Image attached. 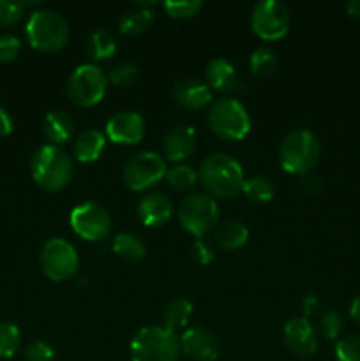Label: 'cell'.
Listing matches in <instances>:
<instances>
[{
  "instance_id": "4316f807",
  "label": "cell",
  "mask_w": 360,
  "mask_h": 361,
  "mask_svg": "<svg viewBox=\"0 0 360 361\" xmlns=\"http://www.w3.org/2000/svg\"><path fill=\"white\" fill-rule=\"evenodd\" d=\"M242 192L251 203L261 204V203H268V201L274 197L275 187H274V182H272L268 176L256 175V176H251V178H247L246 182H244Z\"/></svg>"
},
{
  "instance_id": "e0dca14e",
  "label": "cell",
  "mask_w": 360,
  "mask_h": 361,
  "mask_svg": "<svg viewBox=\"0 0 360 361\" xmlns=\"http://www.w3.org/2000/svg\"><path fill=\"white\" fill-rule=\"evenodd\" d=\"M166 161L182 162L196 150V130L191 126H175L166 133L162 141Z\"/></svg>"
},
{
  "instance_id": "52a82bcc",
  "label": "cell",
  "mask_w": 360,
  "mask_h": 361,
  "mask_svg": "<svg viewBox=\"0 0 360 361\" xmlns=\"http://www.w3.org/2000/svg\"><path fill=\"white\" fill-rule=\"evenodd\" d=\"M179 221L187 233L203 238L219 226V207L214 197L203 192L187 194L179 204Z\"/></svg>"
},
{
  "instance_id": "7402d4cb",
  "label": "cell",
  "mask_w": 360,
  "mask_h": 361,
  "mask_svg": "<svg viewBox=\"0 0 360 361\" xmlns=\"http://www.w3.org/2000/svg\"><path fill=\"white\" fill-rule=\"evenodd\" d=\"M106 148V136L97 129H85L74 140V157L80 162H94L102 155Z\"/></svg>"
},
{
  "instance_id": "30bf717a",
  "label": "cell",
  "mask_w": 360,
  "mask_h": 361,
  "mask_svg": "<svg viewBox=\"0 0 360 361\" xmlns=\"http://www.w3.org/2000/svg\"><path fill=\"white\" fill-rule=\"evenodd\" d=\"M164 157L155 152H138L127 159L124 166V182L134 192L148 190L157 185L162 178H166Z\"/></svg>"
},
{
  "instance_id": "7a4b0ae2",
  "label": "cell",
  "mask_w": 360,
  "mask_h": 361,
  "mask_svg": "<svg viewBox=\"0 0 360 361\" xmlns=\"http://www.w3.org/2000/svg\"><path fill=\"white\" fill-rule=\"evenodd\" d=\"M30 175L41 189L48 192H59L73 180V159L64 148L48 143L32 155Z\"/></svg>"
},
{
  "instance_id": "9c48e42d",
  "label": "cell",
  "mask_w": 360,
  "mask_h": 361,
  "mask_svg": "<svg viewBox=\"0 0 360 361\" xmlns=\"http://www.w3.org/2000/svg\"><path fill=\"white\" fill-rule=\"evenodd\" d=\"M41 270L49 281L64 282L73 279L80 268L76 249L64 238H49L39 254Z\"/></svg>"
},
{
  "instance_id": "60d3db41",
  "label": "cell",
  "mask_w": 360,
  "mask_h": 361,
  "mask_svg": "<svg viewBox=\"0 0 360 361\" xmlns=\"http://www.w3.org/2000/svg\"><path fill=\"white\" fill-rule=\"evenodd\" d=\"M346 13L352 18L360 20V0H349V2L346 4Z\"/></svg>"
},
{
  "instance_id": "8992f818",
  "label": "cell",
  "mask_w": 360,
  "mask_h": 361,
  "mask_svg": "<svg viewBox=\"0 0 360 361\" xmlns=\"http://www.w3.org/2000/svg\"><path fill=\"white\" fill-rule=\"evenodd\" d=\"M207 120L212 133L228 141L244 140L251 130L249 113L236 97H224L212 102Z\"/></svg>"
},
{
  "instance_id": "d590c367",
  "label": "cell",
  "mask_w": 360,
  "mask_h": 361,
  "mask_svg": "<svg viewBox=\"0 0 360 361\" xmlns=\"http://www.w3.org/2000/svg\"><path fill=\"white\" fill-rule=\"evenodd\" d=\"M21 51V41L16 35L2 34L0 35V63L13 62Z\"/></svg>"
},
{
  "instance_id": "484cf974",
  "label": "cell",
  "mask_w": 360,
  "mask_h": 361,
  "mask_svg": "<svg viewBox=\"0 0 360 361\" xmlns=\"http://www.w3.org/2000/svg\"><path fill=\"white\" fill-rule=\"evenodd\" d=\"M115 37L108 30L99 28V30L92 32L87 41V53L92 60H95V62H104V60L112 59L115 55Z\"/></svg>"
},
{
  "instance_id": "4fadbf2b",
  "label": "cell",
  "mask_w": 360,
  "mask_h": 361,
  "mask_svg": "<svg viewBox=\"0 0 360 361\" xmlns=\"http://www.w3.org/2000/svg\"><path fill=\"white\" fill-rule=\"evenodd\" d=\"M106 140L116 145H136L145 136V118L138 111H119L106 122Z\"/></svg>"
},
{
  "instance_id": "7c38bea8",
  "label": "cell",
  "mask_w": 360,
  "mask_h": 361,
  "mask_svg": "<svg viewBox=\"0 0 360 361\" xmlns=\"http://www.w3.org/2000/svg\"><path fill=\"white\" fill-rule=\"evenodd\" d=\"M73 231L87 242H101L112 231L109 212L99 203H81L73 208L69 215Z\"/></svg>"
},
{
  "instance_id": "8d00e7d4",
  "label": "cell",
  "mask_w": 360,
  "mask_h": 361,
  "mask_svg": "<svg viewBox=\"0 0 360 361\" xmlns=\"http://www.w3.org/2000/svg\"><path fill=\"white\" fill-rule=\"evenodd\" d=\"M25 360L27 361H53L55 360V349L48 342H32L25 349Z\"/></svg>"
},
{
  "instance_id": "44dd1931",
  "label": "cell",
  "mask_w": 360,
  "mask_h": 361,
  "mask_svg": "<svg viewBox=\"0 0 360 361\" xmlns=\"http://www.w3.org/2000/svg\"><path fill=\"white\" fill-rule=\"evenodd\" d=\"M154 2H136V6L124 11L119 20V28L124 35H140L148 30L154 21Z\"/></svg>"
},
{
  "instance_id": "b9f144b4",
  "label": "cell",
  "mask_w": 360,
  "mask_h": 361,
  "mask_svg": "<svg viewBox=\"0 0 360 361\" xmlns=\"http://www.w3.org/2000/svg\"><path fill=\"white\" fill-rule=\"evenodd\" d=\"M349 316H352V319L355 321V323L360 324V295L352 302V307H349Z\"/></svg>"
},
{
  "instance_id": "8fae6325",
  "label": "cell",
  "mask_w": 360,
  "mask_h": 361,
  "mask_svg": "<svg viewBox=\"0 0 360 361\" xmlns=\"http://www.w3.org/2000/svg\"><path fill=\"white\" fill-rule=\"evenodd\" d=\"M292 16L279 0H261L253 7L251 28L261 41H279L289 30Z\"/></svg>"
},
{
  "instance_id": "836d02e7",
  "label": "cell",
  "mask_w": 360,
  "mask_h": 361,
  "mask_svg": "<svg viewBox=\"0 0 360 361\" xmlns=\"http://www.w3.org/2000/svg\"><path fill=\"white\" fill-rule=\"evenodd\" d=\"M138 76H140L138 66L131 62H122L109 71L108 81H112L116 87H131L138 80Z\"/></svg>"
},
{
  "instance_id": "277c9868",
  "label": "cell",
  "mask_w": 360,
  "mask_h": 361,
  "mask_svg": "<svg viewBox=\"0 0 360 361\" xmlns=\"http://www.w3.org/2000/svg\"><path fill=\"white\" fill-rule=\"evenodd\" d=\"M28 44L42 53H55L64 49L69 41V25L59 13L39 9L28 16L25 25Z\"/></svg>"
},
{
  "instance_id": "5b68a950",
  "label": "cell",
  "mask_w": 360,
  "mask_h": 361,
  "mask_svg": "<svg viewBox=\"0 0 360 361\" xmlns=\"http://www.w3.org/2000/svg\"><path fill=\"white\" fill-rule=\"evenodd\" d=\"M180 338L166 326H145L131 341V361H176Z\"/></svg>"
},
{
  "instance_id": "74e56055",
  "label": "cell",
  "mask_w": 360,
  "mask_h": 361,
  "mask_svg": "<svg viewBox=\"0 0 360 361\" xmlns=\"http://www.w3.org/2000/svg\"><path fill=\"white\" fill-rule=\"evenodd\" d=\"M193 257L196 263L210 264L212 259H214V250L203 238H198L193 243Z\"/></svg>"
},
{
  "instance_id": "e575fe53",
  "label": "cell",
  "mask_w": 360,
  "mask_h": 361,
  "mask_svg": "<svg viewBox=\"0 0 360 361\" xmlns=\"http://www.w3.org/2000/svg\"><path fill=\"white\" fill-rule=\"evenodd\" d=\"M25 4L0 0V27H13L23 18Z\"/></svg>"
},
{
  "instance_id": "3957f363",
  "label": "cell",
  "mask_w": 360,
  "mask_h": 361,
  "mask_svg": "<svg viewBox=\"0 0 360 361\" xmlns=\"http://www.w3.org/2000/svg\"><path fill=\"white\" fill-rule=\"evenodd\" d=\"M321 145L314 133L295 129L284 136L279 145V164L289 175L304 176L320 162Z\"/></svg>"
},
{
  "instance_id": "d6a6232c",
  "label": "cell",
  "mask_w": 360,
  "mask_h": 361,
  "mask_svg": "<svg viewBox=\"0 0 360 361\" xmlns=\"http://www.w3.org/2000/svg\"><path fill=\"white\" fill-rule=\"evenodd\" d=\"M337 361H360V335H344L335 344Z\"/></svg>"
},
{
  "instance_id": "ba28073f",
  "label": "cell",
  "mask_w": 360,
  "mask_h": 361,
  "mask_svg": "<svg viewBox=\"0 0 360 361\" xmlns=\"http://www.w3.org/2000/svg\"><path fill=\"white\" fill-rule=\"evenodd\" d=\"M108 74L95 63H83L73 71L66 85L71 102L78 108H92L104 99Z\"/></svg>"
},
{
  "instance_id": "ab89813d",
  "label": "cell",
  "mask_w": 360,
  "mask_h": 361,
  "mask_svg": "<svg viewBox=\"0 0 360 361\" xmlns=\"http://www.w3.org/2000/svg\"><path fill=\"white\" fill-rule=\"evenodd\" d=\"M318 307V298L314 295H307L304 298V312L306 314H313Z\"/></svg>"
},
{
  "instance_id": "cb8c5ba5",
  "label": "cell",
  "mask_w": 360,
  "mask_h": 361,
  "mask_svg": "<svg viewBox=\"0 0 360 361\" xmlns=\"http://www.w3.org/2000/svg\"><path fill=\"white\" fill-rule=\"evenodd\" d=\"M194 307L193 303L187 298H173L162 309V321H164V326L168 330L175 331L182 330L187 324L191 323V317H193Z\"/></svg>"
},
{
  "instance_id": "ffe728a7",
  "label": "cell",
  "mask_w": 360,
  "mask_h": 361,
  "mask_svg": "<svg viewBox=\"0 0 360 361\" xmlns=\"http://www.w3.org/2000/svg\"><path fill=\"white\" fill-rule=\"evenodd\" d=\"M42 133L49 145L60 147V145L67 143L74 134L73 116L62 109H53L42 120Z\"/></svg>"
},
{
  "instance_id": "f35d334b",
  "label": "cell",
  "mask_w": 360,
  "mask_h": 361,
  "mask_svg": "<svg viewBox=\"0 0 360 361\" xmlns=\"http://www.w3.org/2000/svg\"><path fill=\"white\" fill-rule=\"evenodd\" d=\"M13 129H14V123H13V118H11L9 111L0 106V136L2 137L9 136V134L13 133Z\"/></svg>"
},
{
  "instance_id": "f546056e",
  "label": "cell",
  "mask_w": 360,
  "mask_h": 361,
  "mask_svg": "<svg viewBox=\"0 0 360 361\" xmlns=\"http://www.w3.org/2000/svg\"><path fill=\"white\" fill-rule=\"evenodd\" d=\"M198 173L191 166L176 164L166 173V182L175 190H191L198 182Z\"/></svg>"
},
{
  "instance_id": "1f68e13d",
  "label": "cell",
  "mask_w": 360,
  "mask_h": 361,
  "mask_svg": "<svg viewBox=\"0 0 360 361\" xmlns=\"http://www.w3.org/2000/svg\"><path fill=\"white\" fill-rule=\"evenodd\" d=\"M318 330L328 341H335L342 335L344 331V319L339 312L335 310H327V312L321 314L320 321H318Z\"/></svg>"
},
{
  "instance_id": "5bb4252c",
  "label": "cell",
  "mask_w": 360,
  "mask_h": 361,
  "mask_svg": "<svg viewBox=\"0 0 360 361\" xmlns=\"http://www.w3.org/2000/svg\"><path fill=\"white\" fill-rule=\"evenodd\" d=\"M284 345L292 355L307 358L318 349V331L307 317H293L284 324Z\"/></svg>"
},
{
  "instance_id": "f1b7e54d",
  "label": "cell",
  "mask_w": 360,
  "mask_h": 361,
  "mask_svg": "<svg viewBox=\"0 0 360 361\" xmlns=\"http://www.w3.org/2000/svg\"><path fill=\"white\" fill-rule=\"evenodd\" d=\"M21 345V334L16 324L0 321V360L13 358Z\"/></svg>"
},
{
  "instance_id": "9a60e30c",
  "label": "cell",
  "mask_w": 360,
  "mask_h": 361,
  "mask_svg": "<svg viewBox=\"0 0 360 361\" xmlns=\"http://www.w3.org/2000/svg\"><path fill=\"white\" fill-rule=\"evenodd\" d=\"M180 349H182L184 355L196 361H215L219 358L221 345H219L214 331L207 330V328L194 326L182 334Z\"/></svg>"
},
{
  "instance_id": "6da1fadb",
  "label": "cell",
  "mask_w": 360,
  "mask_h": 361,
  "mask_svg": "<svg viewBox=\"0 0 360 361\" xmlns=\"http://www.w3.org/2000/svg\"><path fill=\"white\" fill-rule=\"evenodd\" d=\"M198 178L208 196L214 200H232L242 192L246 182L240 162L228 154H212L205 157Z\"/></svg>"
},
{
  "instance_id": "d4e9b609",
  "label": "cell",
  "mask_w": 360,
  "mask_h": 361,
  "mask_svg": "<svg viewBox=\"0 0 360 361\" xmlns=\"http://www.w3.org/2000/svg\"><path fill=\"white\" fill-rule=\"evenodd\" d=\"M113 252L127 263H138L147 254V247L140 236L133 235V233H119L113 240Z\"/></svg>"
},
{
  "instance_id": "83f0119b",
  "label": "cell",
  "mask_w": 360,
  "mask_h": 361,
  "mask_svg": "<svg viewBox=\"0 0 360 361\" xmlns=\"http://www.w3.org/2000/svg\"><path fill=\"white\" fill-rule=\"evenodd\" d=\"M249 63L253 74L256 78H260V80L270 78L279 66L275 53L272 51L270 48H267V46H260V48L254 49V51L251 53Z\"/></svg>"
},
{
  "instance_id": "d6986e66",
  "label": "cell",
  "mask_w": 360,
  "mask_h": 361,
  "mask_svg": "<svg viewBox=\"0 0 360 361\" xmlns=\"http://www.w3.org/2000/svg\"><path fill=\"white\" fill-rule=\"evenodd\" d=\"M205 76H207V85L215 92H235L239 90V76L233 67L232 62L226 59H214L207 63L205 69Z\"/></svg>"
},
{
  "instance_id": "603a6c76",
  "label": "cell",
  "mask_w": 360,
  "mask_h": 361,
  "mask_svg": "<svg viewBox=\"0 0 360 361\" xmlns=\"http://www.w3.org/2000/svg\"><path fill=\"white\" fill-rule=\"evenodd\" d=\"M249 240V229L244 222L240 221H228L222 226H219L217 233H215V243L219 249L222 250H239Z\"/></svg>"
},
{
  "instance_id": "ac0fdd59",
  "label": "cell",
  "mask_w": 360,
  "mask_h": 361,
  "mask_svg": "<svg viewBox=\"0 0 360 361\" xmlns=\"http://www.w3.org/2000/svg\"><path fill=\"white\" fill-rule=\"evenodd\" d=\"M136 212L138 219L143 226H147V228H161L172 219L173 204L164 194L152 192L141 197Z\"/></svg>"
},
{
  "instance_id": "2e32d148",
  "label": "cell",
  "mask_w": 360,
  "mask_h": 361,
  "mask_svg": "<svg viewBox=\"0 0 360 361\" xmlns=\"http://www.w3.org/2000/svg\"><path fill=\"white\" fill-rule=\"evenodd\" d=\"M173 99L184 109L198 111L212 102V88L200 78H184L173 87Z\"/></svg>"
},
{
  "instance_id": "4dcf8cb0",
  "label": "cell",
  "mask_w": 360,
  "mask_h": 361,
  "mask_svg": "<svg viewBox=\"0 0 360 361\" xmlns=\"http://www.w3.org/2000/svg\"><path fill=\"white\" fill-rule=\"evenodd\" d=\"M164 9L173 20H191V18L198 16L200 11L203 9V2L201 0H168L164 2Z\"/></svg>"
}]
</instances>
